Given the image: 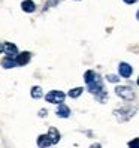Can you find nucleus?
Wrapping results in <instances>:
<instances>
[{
  "label": "nucleus",
  "instance_id": "f257e3e1",
  "mask_svg": "<svg viewBox=\"0 0 139 148\" xmlns=\"http://www.w3.org/2000/svg\"><path fill=\"white\" fill-rule=\"evenodd\" d=\"M117 96L123 97L124 100H133L135 99V91L130 88V87H124V85H118L115 88Z\"/></svg>",
  "mask_w": 139,
  "mask_h": 148
},
{
  "label": "nucleus",
  "instance_id": "f03ea898",
  "mask_svg": "<svg viewBox=\"0 0 139 148\" xmlns=\"http://www.w3.org/2000/svg\"><path fill=\"white\" fill-rule=\"evenodd\" d=\"M114 114L118 118V121H127L135 115V109L133 108H123V109H117Z\"/></svg>",
  "mask_w": 139,
  "mask_h": 148
},
{
  "label": "nucleus",
  "instance_id": "7ed1b4c3",
  "mask_svg": "<svg viewBox=\"0 0 139 148\" xmlns=\"http://www.w3.org/2000/svg\"><path fill=\"white\" fill-rule=\"evenodd\" d=\"M47 102H49V103H55V105H62V102L64 100V93H62V91H57V90H54V91H49L48 94H47Z\"/></svg>",
  "mask_w": 139,
  "mask_h": 148
},
{
  "label": "nucleus",
  "instance_id": "20e7f679",
  "mask_svg": "<svg viewBox=\"0 0 139 148\" xmlns=\"http://www.w3.org/2000/svg\"><path fill=\"white\" fill-rule=\"evenodd\" d=\"M30 57L31 54L29 53V51H24V53H20L18 56H16L15 62H16V66H25L29 62H30Z\"/></svg>",
  "mask_w": 139,
  "mask_h": 148
},
{
  "label": "nucleus",
  "instance_id": "39448f33",
  "mask_svg": "<svg viewBox=\"0 0 139 148\" xmlns=\"http://www.w3.org/2000/svg\"><path fill=\"white\" fill-rule=\"evenodd\" d=\"M88 90L93 93V94H99V93H103V87H102V81L100 78L97 76L91 84H88Z\"/></svg>",
  "mask_w": 139,
  "mask_h": 148
},
{
  "label": "nucleus",
  "instance_id": "423d86ee",
  "mask_svg": "<svg viewBox=\"0 0 139 148\" xmlns=\"http://www.w3.org/2000/svg\"><path fill=\"white\" fill-rule=\"evenodd\" d=\"M5 53L8 54V57H11V58H14V57H16L20 53H18V48H16L14 43H11V42H6L5 43Z\"/></svg>",
  "mask_w": 139,
  "mask_h": 148
},
{
  "label": "nucleus",
  "instance_id": "0eeeda50",
  "mask_svg": "<svg viewBox=\"0 0 139 148\" xmlns=\"http://www.w3.org/2000/svg\"><path fill=\"white\" fill-rule=\"evenodd\" d=\"M118 72H120V75L123 76V78H129L130 75H132L133 69H132V66L127 64V63H120V66H118Z\"/></svg>",
  "mask_w": 139,
  "mask_h": 148
},
{
  "label": "nucleus",
  "instance_id": "6e6552de",
  "mask_svg": "<svg viewBox=\"0 0 139 148\" xmlns=\"http://www.w3.org/2000/svg\"><path fill=\"white\" fill-rule=\"evenodd\" d=\"M51 144V139H49V136L48 135H40L39 138H38V147L39 148H48Z\"/></svg>",
  "mask_w": 139,
  "mask_h": 148
},
{
  "label": "nucleus",
  "instance_id": "1a4fd4ad",
  "mask_svg": "<svg viewBox=\"0 0 139 148\" xmlns=\"http://www.w3.org/2000/svg\"><path fill=\"white\" fill-rule=\"evenodd\" d=\"M57 115L62 117V118H67L71 115V109H69V106H66L64 103H62V105H58V108H57Z\"/></svg>",
  "mask_w": 139,
  "mask_h": 148
},
{
  "label": "nucleus",
  "instance_id": "9d476101",
  "mask_svg": "<svg viewBox=\"0 0 139 148\" xmlns=\"http://www.w3.org/2000/svg\"><path fill=\"white\" fill-rule=\"evenodd\" d=\"M47 135L49 136V139H51V142H53V144H57V142L60 141V132H58L55 127H51V129L48 130Z\"/></svg>",
  "mask_w": 139,
  "mask_h": 148
},
{
  "label": "nucleus",
  "instance_id": "9b49d317",
  "mask_svg": "<svg viewBox=\"0 0 139 148\" xmlns=\"http://www.w3.org/2000/svg\"><path fill=\"white\" fill-rule=\"evenodd\" d=\"M21 8L24 12H34V9H36V5H34L31 0H24V2L21 3Z\"/></svg>",
  "mask_w": 139,
  "mask_h": 148
},
{
  "label": "nucleus",
  "instance_id": "f8f14e48",
  "mask_svg": "<svg viewBox=\"0 0 139 148\" xmlns=\"http://www.w3.org/2000/svg\"><path fill=\"white\" fill-rule=\"evenodd\" d=\"M96 78H97V75L94 73L93 71H87V72L84 73V81H85L87 84H91L94 79H96Z\"/></svg>",
  "mask_w": 139,
  "mask_h": 148
},
{
  "label": "nucleus",
  "instance_id": "ddd939ff",
  "mask_svg": "<svg viewBox=\"0 0 139 148\" xmlns=\"http://www.w3.org/2000/svg\"><path fill=\"white\" fill-rule=\"evenodd\" d=\"M2 66L5 69H11V67H15L16 66V62H15L14 58H11V57H6L3 62H2Z\"/></svg>",
  "mask_w": 139,
  "mask_h": 148
},
{
  "label": "nucleus",
  "instance_id": "4468645a",
  "mask_svg": "<svg viewBox=\"0 0 139 148\" xmlns=\"http://www.w3.org/2000/svg\"><path fill=\"white\" fill-rule=\"evenodd\" d=\"M30 94H31L33 99H39V97H42V88H40V87H33Z\"/></svg>",
  "mask_w": 139,
  "mask_h": 148
},
{
  "label": "nucleus",
  "instance_id": "2eb2a0df",
  "mask_svg": "<svg viewBox=\"0 0 139 148\" xmlns=\"http://www.w3.org/2000/svg\"><path fill=\"white\" fill-rule=\"evenodd\" d=\"M82 90H84L82 87H76V88H73V90L69 91V96H71L72 99H76V97H79V96H81Z\"/></svg>",
  "mask_w": 139,
  "mask_h": 148
},
{
  "label": "nucleus",
  "instance_id": "dca6fc26",
  "mask_svg": "<svg viewBox=\"0 0 139 148\" xmlns=\"http://www.w3.org/2000/svg\"><path fill=\"white\" fill-rule=\"evenodd\" d=\"M129 148H139V138H135L129 142Z\"/></svg>",
  "mask_w": 139,
  "mask_h": 148
},
{
  "label": "nucleus",
  "instance_id": "f3484780",
  "mask_svg": "<svg viewBox=\"0 0 139 148\" xmlns=\"http://www.w3.org/2000/svg\"><path fill=\"white\" fill-rule=\"evenodd\" d=\"M106 78H108L109 82H118V81H120V78H118L117 75H108Z\"/></svg>",
  "mask_w": 139,
  "mask_h": 148
},
{
  "label": "nucleus",
  "instance_id": "a211bd4d",
  "mask_svg": "<svg viewBox=\"0 0 139 148\" xmlns=\"http://www.w3.org/2000/svg\"><path fill=\"white\" fill-rule=\"evenodd\" d=\"M124 2H126L127 5H132V3H135V2H136V0H124Z\"/></svg>",
  "mask_w": 139,
  "mask_h": 148
},
{
  "label": "nucleus",
  "instance_id": "6ab92c4d",
  "mask_svg": "<svg viewBox=\"0 0 139 148\" xmlns=\"http://www.w3.org/2000/svg\"><path fill=\"white\" fill-rule=\"evenodd\" d=\"M57 0H49V2H47V6H49V5H53V3H55Z\"/></svg>",
  "mask_w": 139,
  "mask_h": 148
},
{
  "label": "nucleus",
  "instance_id": "aec40b11",
  "mask_svg": "<svg viewBox=\"0 0 139 148\" xmlns=\"http://www.w3.org/2000/svg\"><path fill=\"white\" fill-rule=\"evenodd\" d=\"M90 148H102V147H100V145H99V144H93V145H91V147H90Z\"/></svg>",
  "mask_w": 139,
  "mask_h": 148
},
{
  "label": "nucleus",
  "instance_id": "412c9836",
  "mask_svg": "<svg viewBox=\"0 0 139 148\" xmlns=\"http://www.w3.org/2000/svg\"><path fill=\"white\" fill-rule=\"evenodd\" d=\"M2 51H5V45H3L2 42H0V53H2Z\"/></svg>",
  "mask_w": 139,
  "mask_h": 148
},
{
  "label": "nucleus",
  "instance_id": "4be33fe9",
  "mask_svg": "<svg viewBox=\"0 0 139 148\" xmlns=\"http://www.w3.org/2000/svg\"><path fill=\"white\" fill-rule=\"evenodd\" d=\"M136 18L139 20V11H138V14H136Z\"/></svg>",
  "mask_w": 139,
  "mask_h": 148
},
{
  "label": "nucleus",
  "instance_id": "5701e85b",
  "mask_svg": "<svg viewBox=\"0 0 139 148\" xmlns=\"http://www.w3.org/2000/svg\"><path fill=\"white\" fill-rule=\"evenodd\" d=\"M138 85H139V78H138Z\"/></svg>",
  "mask_w": 139,
  "mask_h": 148
}]
</instances>
